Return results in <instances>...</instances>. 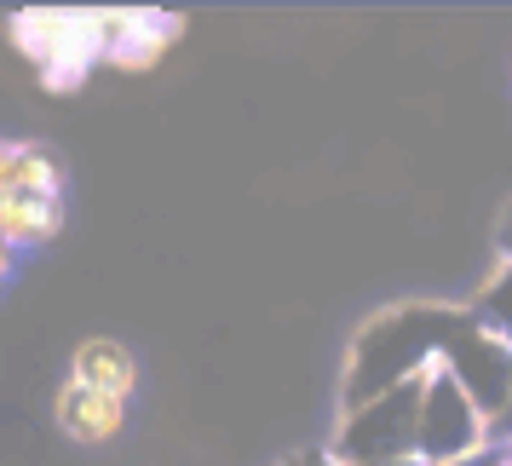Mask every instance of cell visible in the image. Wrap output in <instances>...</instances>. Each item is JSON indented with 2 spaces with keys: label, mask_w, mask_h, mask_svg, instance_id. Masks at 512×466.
Wrapping results in <instances>:
<instances>
[{
  "label": "cell",
  "mask_w": 512,
  "mask_h": 466,
  "mask_svg": "<svg viewBox=\"0 0 512 466\" xmlns=\"http://www.w3.org/2000/svg\"><path fill=\"white\" fill-rule=\"evenodd\" d=\"M438 363V357H432ZM432 363L409 380H397L392 392L369 397V409L357 403L340 432V461L346 466H397L415 461L420 443V403H426V380H432Z\"/></svg>",
  "instance_id": "obj_1"
},
{
  "label": "cell",
  "mask_w": 512,
  "mask_h": 466,
  "mask_svg": "<svg viewBox=\"0 0 512 466\" xmlns=\"http://www.w3.org/2000/svg\"><path fill=\"white\" fill-rule=\"evenodd\" d=\"M489 432H495V415L466 392V380L438 357L432 380H426V403H420L415 461L420 466H461L489 449Z\"/></svg>",
  "instance_id": "obj_2"
},
{
  "label": "cell",
  "mask_w": 512,
  "mask_h": 466,
  "mask_svg": "<svg viewBox=\"0 0 512 466\" xmlns=\"http://www.w3.org/2000/svg\"><path fill=\"white\" fill-rule=\"evenodd\" d=\"M12 41L41 64V81L64 93L104 58V12H18Z\"/></svg>",
  "instance_id": "obj_3"
},
{
  "label": "cell",
  "mask_w": 512,
  "mask_h": 466,
  "mask_svg": "<svg viewBox=\"0 0 512 466\" xmlns=\"http://www.w3.org/2000/svg\"><path fill=\"white\" fill-rule=\"evenodd\" d=\"M52 426H58L70 443H81V449H98V443H116L121 438V426H127V403H121V397H104V392H87V386H75V380H64L58 397H52Z\"/></svg>",
  "instance_id": "obj_4"
},
{
  "label": "cell",
  "mask_w": 512,
  "mask_h": 466,
  "mask_svg": "<svg viewBox=\"0 0 512 466\" xmlns=\"http://www.w3.org/2000/svg\"><path fill=\"white\" fill-rule=\"evenodd\" d=\"M167 41H173V18H156V12H104V64H116V70H150Z\"/></svg>",
  "instance_id": "obj_5"
},
{
  "label": "cell",
  "mask_w": 512,
  "mask_h": 466,
  "mask_svg": "<svg viewBox=\"0 0 512 466\" xmlns=\"http://www.w3.org/2000/svg\"><path fill=\"white\" fill-rule=\"evenodd\" d=\"M70 380L87 386V392H104V397H127L139 392V357L121 346V340H81L70 357Z\"/></svg>",
  "instance_id": "obj_6"
},
{
  "label": "cell",
  "mask_w": 512,
  "mask_h": 466,
  "mask_svg": "<svg viewBox=\"0 0 512 466\" xmlns=\"http://www.w3.org/2000/svg\"><path fill=\"white\" fill-rule=\"evenodd\" d=\"M58 231H64V196L0 190V236H6V248H41Z\"/></svg>",
  "instance_id": "obj_7"
},
{
  "label": "cell",
  "mask_w": 512,
  "mask_h": 466,
  "mask_svg": "<svg viewBox=\"0 0 512 466\" xmlns=\"http://www.w3.org/2000/svg\"><path fill=\"white\" fill-rule=\"evenodd\" d=\"M0 190H24V196H64V162L35 139H6L0 144Z\"/></svg>",
  "instance_id": "obj_8"
},
{
  "label": "cell",
  "mask_w": 512,
  "mask_h": 466,
  "mask_svg": "<svg viewBox=\"0 0 512 466\" xmlns=\"http://www.w3.org/2000/svg\"><path fill=\"white\" fill-rule=\"evenodd\" d=\"M461 466H512V449H507V443H501V449L489 443L484 455H472V461H461Z\"/></svg>",
  "instance_id": "obj_9"
},
{
  "label": "cell",
  "mask_w": 512,
  "mask_h": 466,
  "mask_svg": "<svg viewBox=\"0 0 512 466\" xmlns=\"http://www.w3.org/2000/svg\"><path fill=\"white\" fill-rule=\"evenodd\" d=\"M397 466H420V461H397Z\"/></svg>",
  "instance_id": "obj_10"
},
{
  "label": "cell",
  "mask_w": 512,
  "mask_h": 466,
  "mask_svg": "<svg viewBox=\"0 0 512 466\" xmlns=\"http://www.w3.org/2000/svg\"><path fill=\"white\" fill-rule=\"evenodd\" d=\"M507 259H512V242H507Z\"/></svg>",
  "instance_id": "obj_11"
},
{
  "label": "cell",
  "mask_w": 512,
  "mask_h": 466,
  "mask_svg": "<svg viewBox=\"0 0 512 466\" xmlns=\"http://www.w3.org/2000/svg\"><path fill=\"white\" fill-rule=\"evenodd\" d=\"M507 449H512V432H507Z\"/></svg>",
  "instance_id": "obj_12"
}]
</instances>
